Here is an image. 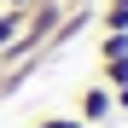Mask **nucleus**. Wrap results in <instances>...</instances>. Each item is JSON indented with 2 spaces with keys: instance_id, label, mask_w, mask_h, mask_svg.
Here are the masks:
<instances>
[{
  "instance_id": "0eeeda50",
  "label": "nucleus",
  "mask_w": 128,
  "mask_h": 128,
  "mask_svg": "<svg viewBox=\"0 0 128 128\" xmlns=\"http://www.w3.org/2000/svg\"><path fill=\"white\" fill-rule=\"evenodd\" d=\"M111 99H116V111H128V88H111Z\"/></svg>"
},
{
  "instance_id": "20e7f679",
  "label": "nucleus",
  "mask_w": 128,
  "mask_h": 128,
  "mask_svg": "<svg viewBox=\"0 0 128 128\" xmlns=\"http://www.w3.org/2000/svg\"><path fill=\"white\" fill-rule=\"evenodd\" d=\"M99 29H128V0H111L99 12Z\"/></svg>"
},
{
  "instance_id": "f03ea898",
  "label": "nucleus",
  "mask_w": 128,
  "mask_h": 128,
  "mask_svg": "<svg viewBox=\"0 0 128 128\" xmlns=\"http://www.w3.org/2000/svg\"><path fill=\"white\" fill-rule=\"evenodd\" d=\"M18 29H24V12H18V6H0V52L18 41Z\"/></svg>"
},
{
  "instance_id": "423d86ee",
  "label": "nucleus",
  "mask_w": 128,
  "mask_h": 128,
  "mask_svg": "<svg viewBox=\"0 0 128 128\" xmlns=\"http://www.w3.org/2000/svg\"><path fill=\"white\" fill-rule=\"evenodd\" d=\"M35 128H82V122H76V116H41Z\"/></svg>"
},
{
  "instance_id": "6e6552de",
  "label": "nucleus",
  "mask_w": 128,
  "mask_h": 128,
  "mask_svg": "<svg viewBox=\"0 0 128 128\" xmlns=\"http://www.w3.org/2000/svg\"><path fill=\"white\" fill-rule=\"evenodd\" d=\"M64 6H88V0H64Z\"/></svg>"
},
{
  "instance_id": "39448f33",
  "label": "nucleus",
  "mask_w": 128,
  "mask_h": 128,
  "mask_svg": "<svg viewBox=\"0 0 128 128\" xmlns=\"http://www.w3.org/2000/svg\"><path fill=\"white\" fill-rule=\"evenodd\" d=\"M105 88H128V52L122 58H105Z\"/></svg>"
},
{
  "instance_id": "f257e3e1",
  "label": "nucleus",
  "mask_w": 128,
  "mask_h": 128,
  "mask_svg": "<svg viewBox=\"0 0 128 128\" xmlns=\"http://www.w3.org/2000/svg\"><path fill=\"white\" fill-rule=\"evenodd\" d=\"M111 111H116V99H111V88H105V82H93V88L76 93V122H82V128H99Z\"/></svg>"
},
{
  "instance_id": "7ed1b4c3",
  "label": "nucleus",
  "mask_w": 128,
  "mask_h": 128,
  "mask_svg": "<svg viewBox=\"0 0 128 128\" xmlns=\"http://www.w3.org/2000/svg\"><path fill=\"white\" fill-rule=\"evenodd\" d=\"M128 52V29H105L99 35V58H122Z\"/></svg>"
}]
</instances>
